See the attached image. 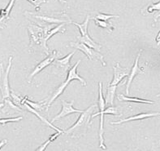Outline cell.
<instances>
[{"label":"cell","mask_w":160,"mask_h":151,"mask_svg":"<svg viewBox=\"0 0 160 151\" xmlns=\"http://www.w3.org/2000/svg\"><path fill=\"white\" fill-rule=\"evenodd\" d=\"M25 103L28 104L29 106H31L32 109L36 110L37 111H42L45 108L47 110V99H45V100H41V101L38 102H33L29 100V99L28 98L25 100Z\"/></svg>","instance_id":"21"},{"label":"cell","mask_w":160,"mask_h":151,"mask_svg":"<svg viewBox=\"0 0 160 151\" xmlns=\"http://www.w3.org/2000/svg\"><path fill=\"white\" fill-rule=\"evenodd\" d=\"M157 97H160V93L159 94H158V95H157Z\"/></svg>","instance_id":"34"},{"label":"cell","mask_w":160,"mask_h":151,"mask_svg":"<svg viewBox=\"0 0 160 151\" xmlns=\"http://www.w3.org/2000/svg\"><path fill=\"white\" fill-rule=\"evenodd\" d=\"M118 100L120 101H130V102H136V103H142V104H150L154 105V102L153 100H145V99H141L138 97H129L128 96H124L123 94H119L117 96Z\"/></svg>","instance_id":"19"},{"label":"cell","mask_w":160,"mask_h":151,"mask_svg":"<svg viewBox=\"0 0 160 151\" xmlns=\"http://www.w3.org/2000/svg\"><path fill=\"white\" fill-rule=\"evenodd\" d=\"M118 86H111L108 84V88H107V95H106L105 100L107 105L113 106L114 105V98H115V94H116V89Z\"/></svg>","instance_id":"20"},{"label":"cell","mask_w":160,"mask_h":151,"mask_svg":"<svg viewBox=\"0 0 160 151\" xmlns=\"http://www.w3.org/2000/svg\"><path fill=\"white\" fill-rule=\"evenodd\" d=\"M68 84H69L67 81L62 83V84H61L58 88H55V91H54V92H52V94H51V96H50L48 99H47V111L49 110V108L51 107V105H52L53 102L55 101L57 98L59 97L61 94L64 92V90L66 89V88H67Z\"/></svg>","instance_id":"15"},{"label":"cell","mask_w":160,"mask_h":151,"mask_svg":"<svg viewBox=\"0 0 160 151\" xmlns=\"http://www.w3.org/2000/svg\"><path fill=\"white\" fill-rule=\"evenodd\" d=\"M29 3L33 5L36 8V11H39L40 10V5L42 3H47V0H27Z\"/></svg>","instance_id":"27"},{"label":"cell","mask_w":160,"mask_h":151,"mask_svg":"<svg viewBox=\"0 0 160 151\" xmlns=\"http://www.w3.org/2000/svg\"><path fill=\"white\" fill-rule=\"evenodd\" d=\"M62 134V133L61 132H56V133H55V134H53V135H51V137H50V140H51V142H52V141H55V140H56L57 138H58V137H59V135H61Z\"/></svg>","instance_id":"30"},{"label":"cell","mask_w":160,"mask_h":151,"mask_svg":"<svg viewBox=\"0 0 160 151\" xmlns=\"http://www.w3.org/2000/svg\"><path fill=\"white\" fill-rule=\"evenodd\" d=\"M12 100H10V98L2 100V103H1V112L6 114H13L15 112H20L21 111L20 107L15 105Z\"/></svg>","instance_id":"14"},{"label":"cell","mask_w":160,"mask_h":151,"mask_svg":"<svg viewBox=\"0 0 160 151\" xmlns=\"http://www.w3.org/2000/svg\"><path fill=\"white\" fill-rule=\"evenodd\" d=\"M97 107L96 105H91L81 114L77 122L68 129L64 131V133L68 136L73 137V138H80L86 134L89 129L90 119L93 114V111Z\"/></svg>","instance_id":"2"},{"label":"cell","mask_w":160,"mask_h":151,"mask_svg":"<svg viewBox=\"0 0 160 151\" xmlns=\"http://www.w3.org/2000/svg\"><path fill=\"white\" fill-rule=\"evenodd\" d=\"M81 60H79V61H77L75 65H73L71 69H69L67 74L68 75L67 79L65 80V81H67L68 84H70L72 80L77 79L78 80L81 84H82V86L85 87V86L87 85V83H86V81L83 78H81V76L79 75V73H77V67H78V65H79L80 63H81Z\"/></svg>","instance_id":"13"},{"label":"cell","mask_w":160,"mask_h":151,"mask_svg":"<svg viewBox=\"0 0 160 151\" xmlns=\"http://www.w3.org/2000/svg\"><path fill=\"white\" fill-rule=\"evenodd\" d=\"M142 50H141L139 52H138V56H137L136 59H135V61H134V64L132 65V69H131V71H130L129 75L128 77V80H127V85H126V94L128 96L129 94V88L130 86L132 84V82L133 81L134 78L136 77L138 74H140V73H143V71L142 69L139 67L138 65V61H139V59H140V57L142 55Z\"/></svg>","instance_id":"11"},{"label":"cell","mask_w":160,"mask_h":151,"mask_svg":"<svg viewBox=\"0 0 160 151\" xmlns=\"http://www.w3.org/2000/svg\"><path fill=\"white\" fill-rule=\"evenodd\" d=\"M70 46L74 48H76L77 50H80L82 52L85 53V55L88 57V59L92 61L93 59H98V61H101L102 66H106V62L104 61L103 56L102 55L101 53H99V51H96L95 49H93L91 47H88L87 45L84 44V43H74V42H71L70 43Z\"/></svg>","instance_id":"5"},{"label":"cell","mask_w":160,"mask_h":151,"mask_svg":"<svg viewBox=\"0 0 160 151\" xmlns=\"http://www.w3.org/2000/svg\"><path fill=\"white\" fill-rule=\"evenodd\" d=\"M23 117H16V118H1L0 119V123L2 125H5L8 122H20V120H22Z\"/></svg>","instance_id":"26"},{"label":"cell","mask_w":160,"mask_h":151,"mask_svg":"<svg viewBox=\"0 0 160 151\" xmlns=\"http://www.w3.org/2000/svg\"><path fill=\"white\" fill-rule=\"evenodd\" d=\"M51 143V141L50 140V139H48L47 141H45L44 143H43L42 145H41V146H39L38 149H36V151H45L46 150V149L47 148V146H48Z\"/></svg>","instance_id":"28"},{"label":"cell","mask_w":160,"mask_h":151,"mask_svg":"<svg viewBox=\"0 0 160 151\" xmlns=\"http://www.w3.org/2000/svg\"><path fill=\"white\" fill-rule=\"evenodd\" d=\"M159 17H160V11H159V12H157L156 14L154 15V22H156L157 20H158V19L159 18Z\"/></svg>","instance_id":"31"},{"label":"cell","mask_w":160,"mask_h":151,"mask_svg":"<svg viewBox=\"0 0 160 151\" xmlns=\"http://www.w3.org/2000/svg\"><path fill=\"white\" fill-rule=\"evenodd\" d=\"M77 39L79 41V43L87 45L88 47H91V48L93 49H95L96 51H99L100 50H101L102 45L98 44V43H97L96 42H94V40L92 39L91 37L89 36V33L84 35H78V36H77Z\"/></svg>","instance_id":"17"},{"label":"cell","mask_w":160,"mask_h":151,"mask_svg":"<svg viewBox=\"0 0 160 151\" xmlns=\"http://www.w3.org/2000/svg\"><path fill=\"white\" fill-rule=\"evenodd\" d=\"M11 97H12V101H13L15 105H16L20 107V108H23V106L24 105V97L20 96L18 94H16L14 91L11 92Z\"/></svg>","instance_id":"23"},{"label":"cell","mask_w":160,"mask_h":151,"mask_svg":"<svg viewBox=\"0 0 160 151\" xmlns=\"http://www.w3.org/2000/svg\"><path fill=\"white\" fill-rule=\"evenodd\" d=\"M24 108L26 109V110H28V111L31 112V113H32V114H35V115H36V116L38 117V118L41 121H42V122L43 124H45V125H47V126L50 127H51V128L54 129V130L56 131V132H61V133H62V134H63V133H64V131L61 130V129L58 128V127H56L54 126V125H53L51 122H49V121L47 120V118H45V117H43L42 115H41V114H39V113L38 112V111H37L36 110H34V109H32V107H31V106H29L28 104H26V103L24 104Z\"/></svg>","instance_id":"16"},{"label":"cell","mask_w":160,"mask_h":151,"mask_svg":"<svg viewBox=\"0 0 160 151\" xmlns=\"http://www.w3.org/2000/svg\"><path fill=\"white\" fill-rule=\"evenodd\" d=\"M29 35V51H37L41 50L47 56H49L50 50L47 47V43L45 40V31L44 28L40 24H37L35 23H29L27 27Z\"/></svg>","instance_id":"1"},{"label":"cell","mask_w":160,"mask_h":151,"mask_svg":"<svg viewBox=\"0 0 160 151\" xmlns=\"http://www.w3.org/2000/svg\"><path fill=\"white\" fill-rule=\"evenodd\" d=\"M91 15V14H90ZM120 16L117 15H112V14H105V13H102L99 12H96L94 16L91 15V20L93 19H97V20H104V21H108V20L112 18H119Z\"/></svg>","instance_id":"22"},{"label":"cell","mask_w":160,"mask_h":151,"mask_svg":"<svg viewBox=\"0 0 160 151\" xmlns=\"http://www.w3.org/2000/svg\"><path fill=\"white\" fill-rule=\"evenodd\" d=\"M64 151H72V150H64Z\"/></svg>","instance_id":"35"},{"label":"cell","mask_w":160,"mask_h":151,"mask_svg":"<svg viewBox=\"0 0 160 151\" xmlns=\"http://www.w3.org/2000/svg\"><path fill=\"white\" fill-rule=\"evenodd\" d=\"M8 143V140H3V141H1V145H0V148L2 149V146H4L5 145V144H7Z\"/></svg>","instance_id":"32"},{"label":"cell","mask_w":160,"mask_h":151,"mask_svg":"<svg viewBox=\"0 0 160 151\" xmlns=\"http://www.w3.org/2000/svg\"><path fill=\"white\" fill-rule=\"evenodd\" d=\"M74 54H75V51H73L72 52L69 53L68 55L63 57V58H58V59L55 60V61L53 62V65H54V68L56 69V72L61 73L62 76H63L64 73H68L69 69L72 68L70 61H71L72 57V56L74 55Z\"/></svg>","instance_id":"8"},{"label":"cell","mask_w":160,"mask_h":151,"mask_svg":"<svg viewBox=\"0 0 160 151\" xmlns=\"http://www.w3.org/2000/svg\"><path fill=\"white\" fill-rule=\"evenodd\" d=\"M24 15L27 17H32L37 20H39L47 24H71L72 19L70 16L64 12H42L40 14H37L34 12H24Z\"/></svg>","instance_id":"3"},{"label":"cell","mask_w":160,"mask_h":151,"mask_svg":"<svg viewBox=\"0 0 160 151\" xmlns=\"http://www.w3.org/2000/svg\"><path fill=\"white\" fill-rule=\"evenodd\" d=\"M60 57V53H59V51H55V50L51 51V54L49 56H47V57L46 59L43 60L42 61H41L40 63L37 65L36 67L34 68V69L32 70V72L30 73L29 77H28V83L30 84L31 82H32V79L33 78V77H34L35 75H37L38 73H40L42 69H44L45 68L47 67L48 65L53 64V62H54L56 59H58V57Z\"/></svg>","instance_id":"7"},{"label":"cell","mask_w":160,"mask_h":151,"mask_svg":"<svg viewBox=\"0 0 160 151\" xmlns=\"http://www.w3.org/2000/svg\"><path fill=\"white\" fill-rule=\"evenodd\" d=\"M58 1L60 3H67V0H58Z\"/></svg>","instance_id":"33"},{"label":"cell","mask_w":160,"mask_h":151,"mask_svg":"<svg viewBox=\"0 0 160 151\" xmlns=\"http://www.w3.org/2000/svg\"><path fill=\"white\" fill-rule=\"evenodd\" d=\"M146 11V13L145 15L147 14H151V13H154V12H159L160 11V1H158L156 3H151L150 5H148L147 7H146V8L142 9V12H144Z\"/></svg>","instance_id":"25"},{"label":"cell","mask_w":160,"mask_h":151,"mask_svg":"<svg viewBox=\"0 0 160 151\" xmlns=\"http://www.w3.org/2000/svg\"><path fill=\"white\" fill-rule=\"evenodd\" d=\"M15 2H16V0H10L6 8L1 9V12H0V21H1V24L6 23L7 20L10 18L11 12H12L13 6H14Z\"/></svg>","instance_id":"18"},{"label":"cell","mask_w":160,"mask_h":151,"mask_svg":"<svg viewBox=\"0 0 160 151\" xmlns=\"http://www.w3.org/2000/svg\"><path fill=\"white\" fill-rule=\"evenodd\" d=\"M150 151H160V141L154 143L152 145V148Z\"/></svg>","instance_id":"29"},{"label":"cell","mask_w":160,"mask_h":151,"mask_svg":"<svg viewBox=\"0 0 160 151\" xmlns=\"http://www.w3.org/2000/svg\"><path fill=\"white\" fill-rule=\"evenodd\" d=\"M153 1H154V0H153Z\"/></svg>","instance_id":"36"},{"label":"cell","mask_w":160,"mask_h":151,"mask_svg":"<svg viewBox=\"0 0 160 151\" xmlns=\"http://www.w3.org/2000/svg\"><path fill=\"white\" fill-rule=\"evenodd\" d=\"M156 116H160V113L155 112V113H141V114H136V115H133V116L128 117V118H126L124 119H121L120 121H117V122H112V125H116V124H121V123H124V122H131V121H136V120H143V119H146V118H152V117H156Z\"/></svg>","instance_id":"12"},{"label":"cell","mask_w":160,"mask_h":151,"mask_svg":"<svg viewBox=\"0 0 160 151\" xmlns=\"http://www.w3.org/2000/svg\"><path fill=\"white\" fill-rule=\"evenodd\" d=\"M12 57L11 56L9 57V62H8V65L7 67L6 70L2 71V82H1V100H5V99H8L11 97V89L10 85H9V81H8V76H9V73H10L11 68H12Z\"/></svg>","instance_id":"6"},{"label":"cell","mask_w":160,"mask_h":151,"mask_svg":"<svg viewBox=\"0 0 160 151\" xmlns=\"http://www.w3.org/2000/svg\"><path fill=\"white\" fill-rule=\"evenodd\" d=\"M61 104H62V110H61L60 113L58 114L55 117L51 119V122H55V121L59 120L60 118H63V117H66L68 115L71 114H74V113H79V114H82V113L85 111L84 110H78V109H76L73 107V104H74V101L72 102H67L65 100H62L61 101Z\"/></svg>","instance_id":"9"},{"label":"cell","mask_w":160,"mask_h":151,"mask_svg":"<svg viewBox=\"0 0 160 151\" xmlns=\"http://www.w3.org/2000/svg\"><path fill=\"white\" fill-rule=\"evenodd\" d=\"M114 71V76L112 81L110 83L111 86H118V84H120L122 80L124 79L125 77H128L129 75L131 69H124L120 66L119 62H116V65L113 67Z\"/></svg>","instance_id":"10"},{"label":"cell","mask_w":160,"mask_h":151,"mask_svg":"<svg viewBox=\"0 0 160 151\" xmlns=\"http://www.w3.org/2000/svg\"><path fill=\"white\" fill-rule=\"evenodd\" d=\"M98 106L99 109V112L93 114L92 115V118L101 115L100 118V124H99V131H98V139H99V147L102 149L106 150L107 146L104 142V115H105V109H106V100L105 97L103 96L102 93V83L99 82L98 83Z\"/></svg>","instance_id":"4"},{"label":"cell","mask_w":160,"mask_h":151,"mask_svg":"<svg viewBox=\"0 0 160 151\" xmlns=\"http://www.w3.org/2000/svg\"><path fill=\"white\" fill-rule=\"evenodd\" d=\"M93 20H94V22H95V24L97 26L106 29V30H108L110 33H112V31L114 30V29H115V27H114L111 23L108 22V21L97 20V19H93Z\"/></svg>","instance_id":"24"}]
</instances>
